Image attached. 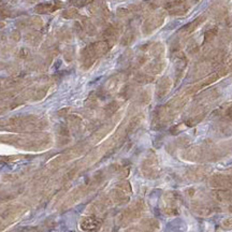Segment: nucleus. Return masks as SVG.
Returning a JSON list of instances; mask_svg holds the SVG:
<instances>
[{"mask_svg": "<svg viewBox=\"0 0 232 232\" xmlns=\"http://www.w3.org/2000/svg\"><path fill=\"white\" fill-rule=\"evenodd\" d=\"M100 227H101V221L96 217H86L81 222L82 230L86 232H95L99 230Z\"/></svg>", "mask_w": 232, "mask_h": 232, "instance_id": "1", "label": "nucleus"}, {"mask_svg": "<svg viewBox=\"0 0 232 232\" xmlns=\"http://www.w3.org/2000/svg\"><path fill=\"white\" fill-rule=\"evenodd\" d=\"M214 196L219 201H229L232 199V193L228 190H216L214 192Z\"/></svg>", "mask_w": 232, "mask_h": 232, "instance_id": "2", "label": "nucleus"}, {"mask_svg": "<svg viewBox=\"0 0 232 232\" xmlns=\"http://www.w3.org/2000/svg\"><path fill=\"white\" fill-rule=\"evenodd\" d=\"M222 225H224V227H226V228H231L232 227V217L226 219L225 221L222 222Z\"/></svg>", "mask_w": 232, "mask_h": 232, "instance_id": "3", "label": "nucleus"}]
</instances>
